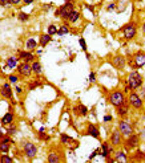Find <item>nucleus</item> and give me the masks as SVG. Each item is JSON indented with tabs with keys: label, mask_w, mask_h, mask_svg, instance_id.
<instances>
[{
	"label": "nucleus",
	"mask_w": 145,
	"mask_h": 163,
	"mask_svg": "<svg viewBox=\"0 0 145 163\" xmlns=\"http://www.w3.org/2000/svg\"><path fill=\"white\" fill-rule=\"evenodd\" d=\"M142 76L140 74L139 72H131L129 76H128V88L131 90H137L139 88L142 86Z\"/></svg>",
	"instance_id": "obj_1"
},
{
	"label": "nucleus",
	"mask_w": 145,
	"mask_h": 163,
	"mask_svg": "<svg viewBox=\"0 0 145 163\" xmlns=\"http://www.w3.org/2000/svg\"><path fill=\"white\" fill-rule=\"evenodd\" d=\"M73 11H75V4L73 3H65L63 7H60V8L56 11V16H60L61 19L67 20L68 16H69Z\"/></svg>",
	"instance_id": "obj_2"
},
{
	"label": "nucleus",
	"mask_w": 145,
	"mask_h": 163,
	"mask_svg": "<svg viewBox=\"0 0 145 163\" xmlns=\"http://www.w3.org/2000/svg\"><path fill=\"white\" fill-rule=\"evenodd\" d=\"M108 100H109V102L112 103L113 106H120L122 102H125V97H124V93L120 92V90H115V92H112L109 94V97H108Z\"/></svg>",
	"instance_id": "obj_3"
},
{
	"label": "nucleus",
	"mask_w": 145,
	"mask_h": 163,
	"mask_svg": "<svg viewBox=\"0 0 145 163\" xmlns=\"http://www.w3.org/2000/svg\"><path fill=\"white\" fill-rule=\"evenodd\" d=\"M128 102H129V105L132 106V107L134 109H142V106H144V101H142V98L140 97V94H137L134 90H132V93L129 94V100H128Z\"/></svg>",
	"instance_id": "obj_4"
},
{
	"label": "nucleus",
	"mask_w": 145,
	"mask_h": 163,
	"mask_svg": "<svg viewBox=\"0 0 145 163\" xmlns=\"http://www.w3.org/2000/svg\"><path fill=\"white\" fill-rule=\"evenodd\" d=\"M136 32H137V27L134 23H129L122 28V33H124V37L127 40H131L136 36Z\"/></svg>",
	"instance_id": "obj_5"
},
{
	"label": "nucleus",
	"mask_w": 145,
	"mask_h": 163,
	"mask_svg": "<svg viewBox=\"0 0 145 163\" xmlns=\"http://www.w3.org/2000/svg\"><path fill=\"white\" fill-rule=\"evenodd\" d=\"M119 130H120V133L122 134V137H125V138L129 137V135L133 133V127H132V125L128 122L127 119H121V121H120Z\"/></svg>",
	"instance_id": "obj_6"
},
{
	"label": "nucleus",
	"mask_w": 145,
	"mask_h": 163,
	"mask_svg": "<svg viewBox=\"0 0 145 163\" xmlns=\"http://www.w3.org/2000/svg\"><path fill=\"white\" fill-rule=\"evenodd\" d=\"M24 152H25V155L29 158V159H33V158L36 157V152H37V149H36V146L33 145V143L31 142H25L24 143Z\"/></svg>",
	"instance_id": "obj_7"
},
{
	"label": "nucleus",
	"mask_w": 145,
	"mask_h": 163,
	"mask_svg": "<svg viewBox=\"0 0 145 163\" xmlns=\"http://www.w3.org/2000/svg\"><path fill=\"white\" fill-rule=\"evenodd\" d=\"M139 143H140V137L137 134H133V133H132L129 137H127L125 147H128V149H136V147L139 146Z\"/></svg>",
	"instance_id": "obj_8"
},
{
	"label": "nucleus",
	"mask_w": 145,
	"mask_h": 163,
	"mask_svg": "<svg viewBox=\"0 0 145 163\" xmlns=\"http://www.w3.org/2000/svg\"><path fill=\"white\" fill-rule=\"evenodd\" d=\"M145 65V52H137L133 56V68H141Z\"/></svg>",
	"instance_id": "obj_9"
},
{
	"label": "nucleus",
	"mask_w": 145,
	"mask_h": 163,
	"mask_svg": "<svg viewBox=\"0 0 145 163\" xmlns=\"http://www.w3.org/2000/svg\"><path fill=\"white\" fill-rule=\"evenodd\" d=\"M110 143L113 146H120L122 143V134L120 133V130H115L112 134H110Z\"/></svg>",
	"instance_id": "obj_10"
},
{
	"label": "nucleus",
	"mask_w": 145,
	"mask_h": 163,
	"mask_svg": "<svg viewBox=\"0 0 145 163\" xmlns=\"http://www.w3.org/2000/svg\"><path fill=\"white\" fill-rule=\"evenodd\" d=\"M18 72L21 76H24V77H28V76H31V73H32V66L29 65L28 63H23V64L19 65Z\"/></svg>",
	"instance_id": "obj_11"
},
{
	"label": "nucleus",
	"mask_w": 145,
	"mask_h": 163,
	"mask_svg": "<svg viewBox=\"0 0 145 163\" xmlns=\"http://www.w3.org/2000/svg\"><path fill=\"white\" fill-rule=\"evenodd\" d=\"M128 113H129V103H127V101L122 102L120 106H117V114H119L121 118L127 117Z\"/></svg>",
	"instance_id": "obj_12"
},
{
	"label": "nucleus",
	"mask_w": 145,
	"mask_h": 163,
	"mask_svg": "<svg viewBox=\"0 0 145 163\" xmlns=\"http://www.w3.org/2000/svg\"><path fill=\"white\" fill-rule=\"evenodd\" d=\"M19 57H20L21 58V60H23L24 61V63H31V61H32V63H33V61H35V56H33V54H32L31 53V52H20V51H19Z\"/></svg>",
	"instance_id": "obj_13"
},
{
	"label": "nucleus",
	"mask_w": 145,
	"mask_h": 163,
	"mask_svg": "<svg viewBox=\"0 0 145 163\" xmlns=\"http://www.w3.org/2000/svg\"><path fill=\"white\" fill-rule=\"evenodd\" d=\"M87 134L91 135V137H93V138H96V139H99V138H100V131H99V129H97V127H96L93 123H89V125H88Z\"/></svg>",
	"instance_id": "obj_14"
},
{
	"label": "nucleus",
	"mask_w": 145,
	"mask_h": 163,
	"mask_svg": "<svg viewBox=\"0 0 145 163\" xmlns=\"http://www.w3.org/2000/svg\"><path fill=\"white\" fill-rule=\"evenodd\" d=\"M112 64H113L115 68L122 69L125 66V58L122 57V56H115V57L112 58Z\"/></svg>",
	"instance_id": "obj_15"
},
{
	"label": "nucleus",
	"mask_w": 145,
	"mask_h": 163,
	"mask_svg": "<svg viewBox=\"0 0 145 163\" xmlns=\"http://www.w3.org/2000/svg\"><path fill=\"white\" fill-rule=\"evenodd\" d=\"M0 94L3 96V97H6V98H12V89H11V86H9L8 82H6L3 86H1V89H0Z\"/></svg>",
	"instance_id": "obj_16"
},
{
	"label": "nucleus",
	"mask_w": 145,
	"mask_h": 163,
	"mask_svg": "<svg viewBox=\"0 0 145 163\" xmlns=\"http://www.w3.org/2000/svg\"><path fill=\"white\" fill-rule=\"evenodd\" d=\"M73 112L76 113L77 115H87V113H88V107L87 106H84V105H77L76 107H73Z\"/></svg>",
	"instance_id": "obj_17"
},
{
	"label": "nucleus",
	"mask_w": 145,
	"mask_h": 163,
	"mask_svg": "<svg viewBox=\"0 0 145 163\" xmlns=\"http://www.w3.org/2000/svg\"><path fill=\"white\" fill-rule=\"evenodd\" d=\"M101 150H103L101 155H103L104 158H108L110 152H113V149H112V147H109V145H108L107 142H104V143L101 145Z\"/></svg>",
	"instance_id": "obj_18"
},
{
	"label": "nucleus",
	"mask_w": 145,
	"mask_h": 163,
	"mask_svg": "<svg viewBox=\"0 0 145 163\" xmlns=\"http://www.w3.org/2000/svg\"><path fill=\"white\" fill-rule=\"evenodd\" d=\"M13 118H15L13 113H7V114H4V117L1 118V123H3V125H9V123L13 122Z\"/></svg>",
	"instance_id": "obj_19"
},
{
	"label": "nucleus",
	"mask_w": 145,
	"mask_h": 163,
	"mask_svg": "<svg viewBox=\"0 0 145 163\" xmlns=\"http://www.w3.org/2000/svg\"><path fill=\"white\" fill-rule=\"evenodd\" d=\"M32 72H33V73H36V74H41V72H43V68H41V64L39 63V61H33V63H32Z\"/></svg>",
	"instance_id": "obj_20"
},
{
	"label": "nucleus",
	"mask_w": 145,
	"mask_h": 163,
	"mask_svg": "<svg viewBox=\"0 0 145 163\" xmlns=\"http://www.w3.org/2000/svg\"><path fill=\"white\" fill-rule=\"evenodd\" d=\"M36 46H37V43L35 41V39H29V40H27L25 43V48L27 51H33V49H36Z\"/></svg>",
	"instance_id": "obj_21"
},
{
	"label": "nucleus",
	"mask_w": 145,
	"mask_h": 163,
	"mask_svg": "<svg viewBox=\"0 0 145 163\" xmlns=\"http://www.w3.org/2000/svg\"><path fill=\"white\" fill-rule=\"evenodd\" d=\"M51 39H52V36H51V34H48V33L41 34V36H40V45L41 46H45L47 44L51 41Z\"/></svg>",
	"instance_id": "obj_22"
},
{
	"label": "nucleus",
	"mask_w": 145,
	"mask_h": 163,
	"mask_svg": "<svg viewBox=\"0 0 145 163\" xmlns=\"http://www.w3.org/2000/svg\"><path fill=\"white\" fill-rule=\"evenodd\" d=\"M116 162H127L128 158H127V154L124 151H117L116 152V158H115Z\"/></svg>",
	"instance_id": "obj_23"
},
{
	"label": "nucleus",
	"mask_w": 145,
	"mask_h": 163,
	"mask_svg": "<svg viewBox=\"0 0 145 163\" xmlns=\"http://www.w3.org/2000/svg\"><path fill=\"white\" fill-rule=\"evenodd\" d=\"M60 141H61V143H64V145H71L72 142H75V141H73L72 138H71L69 135H67V134H61L60 135Z\"/></svg>",
	"instance_id": "obj_24"
},
{
	"label": "nucleus",
	"mask_w": 145,
	"mask_h": 163,
	"mask_svg": "<svg viewBox=\"0 0 145 163\" xmlns=\"http://www.w3.org/2000/svg\"><path fill=\"white\" fill-rule=\"evenodd\" d=\"M16 65H18V57H9L8 60H7V66H8L9 69L16 68Z\"/></svg>",
	"instance_id": "obj_25"
},
{
	"label": "nucleus",
	"mask_w": 145,
	"mask_h": 163,
	"mask_svg": "<svg viewBox=\"0 0 145 163\" xmlns=\"http://www.w3.org/2000/svg\"><path fill=\"white\" fill-rule=\"evenodd\" d=\"M79 17H80V13H79L77 11H73L72 13H71L69 16H68L67 20L69 21V23H76V21L79 20Z\"/></svg>",
	"instance_id": "obj_26"
},
{
	"label": "nucleus",
	"mask_w": 145,
	"mask_h": 163,
	"mask_svg": "<svg viewBox=\"0 0 145 163\" xmlns=\"http://www.w3.org/2000/svg\"><path fill=\"white\" fill-rule=\"evenodd\" d=\"M48 162L57 163V162H60V158H59V155L56 152H50V155H48Z\"/></svg>",
	"instance_id": "obj_27"
},
{
	"label": "nucleus",
	"mask_w": 145,
	"mask_h": 163,
	"mask_svg": "<svg viewBox=\"0 0 145 163\" xmlns=\"http://www.w3.org/2000/svg\"><path fill=\"white\" fill-rule=\"evenodd\" d=\"M68 32H69V29H68L67 25H61L60 28L57 29V34L59 36H63V34H67Z\"/></svg>",
	"instance_id": "obj_28"
},
{
	"label": "nucleus",
	"mask_w": 145,
	"mask_h": 163,
	"mask_svg": "<svg viewBox=\"0 0 145 163\" xmlns=\"http://www.w3.org/2000/svg\"><path fill=\"white\" fill-rule=\"evenodd\" d=\"M0 149H1V152H8L9 151V143L1 142V141H0Z\"/></svg>",
	"instance_id": "obj_29"
},
{
	"label": "nucleus",
	"mask_w": 145,
	"mask_h": 163,
	"mask_svg": "<svg viewBox=\"0 0 145 163\" xmlns=\"http://www.w3.org/2000/svg\"><path fill=\"white\" fill-rule=\"evenodd\" d=\"M7 133H8L9 135H11V134H15V133H16V126L13 125V122H12V123H9L8 129H7Z\"/></svg>",
	"instance_id": "obj_30"
},
{
	"label": "nucleus",
	"mask_w": 145,
	"mask_h": 163,
	"mask_svg": "<svg viewBox=\"0 0 145 163\" xmlns=\"http://www.w3.org/2000/svg\"><path fill=\"white\" fill-rule=\"evenodd\" d=\"M0 162L1 163H11L12 158L8 157V155H1V157H0Z\"/></svg>",
	"instance_id": "obj_31"
},
{
	"label": "nucleus",
	"mask_w": 145,
	"mask_h": 163,
	"mask_svg": "<svg viewBox=\"0 0 145 163\" xmlns=\"http://www.w3.org/2000/svg\"><path fill=\"white\" fill-rule=\"evenodd\" d=\"M55 33H57V28H56V25H50L48 27V34H51V36H52V34H55Z\"/></svg>",
	"instance_id": "obj_32"
},
{
	"label": "nucleus",
	"mask_w": 145,
	"mask_h": 163,
	"mask_svg": "<svg viewBox=\"0 0 145 163\" xmlns=\"http://www.w3.org/2000/svg\"><path fill=\"white\" fill-rule=\"evenodd\" d=\"M37 86H41V82H40V81H33L32 84H29V85H28V88H29V90H32V89L37 88Z\"/></svg>",
	"instance_id": "obj_33"
},
{
	"label": "nucleus",
	"mask_w": 145,
	"mask_h": 163,
	"mask_svg": "<svg viewBox=\"0 0 145 163\" xmlns=\"http://www.w3.org/2000/svg\"><path fill=\"white\" fill-rule=\"evenodd\" d=\"M29 19V16L27 13H24V12H20V13H19V20L20 21H27Z\"/></svg>",
	"instance_id": "obj_34"
},
{
	"label": "nucleus",
	"mask_w": 145,
	"mask_h": 163,
	"mask_svg": "<svg viewBox=\"0 0 145 163\" xmlns=\"http://www.w3.org/2000/svg\"><path fill=\"white\" fill-rule=\"evenodd\" d=\"M144 158H145V154H144V152H142V151H137L136 152V154H134V158H133V159H144Z\"/></svg>",
	"instance_id": "obj_35"
},
{
	"label": "nucleus",
	"mask_w": 145,
	"mask_h": 163,
	"mask_svg": "<svg viewBox=\"0 0 145 163\" xmlns=\"http://www.w3.org/2000/svg\"><path fill=\"white\" fill-rule=\"evenodd\" d=\"M79 43H80V46H81L83 48V51H87V43H85V40L84 39H80V40H79Z\"/></svg>",
	"instance_id": "obj_36"
},
{
	"label": "nucleus",
	"mask_w": 145,
	"mask_h": 163,
	"mask_svg": "<svg viewBox=\"0 0 145 163\" xmlns=\"http://www.w3.org/2000/svg\"><path fill=\"white\" fill-rule=\"evenodd\" d=\"M39 137H40L41 139H45V141L50 139V137H48L47 134H44V131H39Z\"/></svg>",
	"instance_id": "obj_37"
},
{
	"label": "nucleus",
	"mask_w": 145,
	"mask_h": 163,
	"mask_svg": "<svg viewBox=\"0 0 145 163\" xmlns=\"http://www.w3.org/2000/svg\"><path fill=\"white\" fill-rule=\"evenodd\" d=\"M23 0H8L9 4H13V6H18V4H20Z\"/></svg>",
	"instance_id": "obj_38"
},
{
	"label": "nucleus",
	"mask_w": 145,
	"mask_h": 163,
	"mask_svg": "<svg viewBox=\"0 0 145 163\" xmlns=\"http://www.w3.org/2000/svg\"><path fill=\"white\" fill-rule=\"evenodd\" d=\"M18 80H19V78H18V76H13V74H12V76H9V81H11V82H18Z\"/></svg>",
	"instance_id": "obj_39"
},
{
	"label": "nucleus",
	"mask_w": 145,
	"mask_h": 163,
	"mask_svg": "<svg viewBox=\"0 0 145 163\" xmlns=\"http://www.w3.org/2000/svg\"><path fill=\"white\" fill-rule=\"evenodd\" d=\"M89 81H91V82H95V81H96V74L93 73V72H91V74H89Z\"/></svg>",
	"instance_id": "obj_40"
},
{
	"label": "nucleus",
	"mask_w": 145,
	"mask_h": 163,
	"mask_svg": "<svg viewBox=\"0 0 145 163\" xmlns=\"http://www.w3.org/2000/svg\"><path fill=\"white\" fill-rule=\"evenodd\" d=\"M8 0H0V6L1 7H6V6H8Z\"/></svg>",
	"instance_id": "obj_41"
},
{
	"label": "nucleus",
	"mask_w": 145,
	"mask_h": 163,
	"mask_svg": "<svg viewBox=\"0 0 145 163\" xmlns=\"http://www.w3.org/2000/svg\"><path fill=\"white\" fill-rule=\"evenodd\" d=\"M97 152H100V150H95V151L92 152V154H91V157H89V159H93V158L96 157V155H97Z\"/></svg>",
	"instance_id": "obj_42"
},
{
	"label": "nucleus",
	"mask_w": 145,
	"mask_h": 163,
	"mask_svg": "<svg viewBox=\"0 0 145 163\" xmlns=\"http://www.w3.org/2000/svg\"><path fill=\"white\" fill-rule=\"evenodd\" d=\"M115 7H116V4H115V3H110L109 6H108V11H113Z\"/></svg>",
	"instance_id": "obj_43"
},
{
	"label": "nucleus",
	"mask_w": 145,
	"mask_h": 163,
	"mask_svg": "<svg viewBox=\"0 0 145 163\" xmlns=\"http://www.w3.org/2000/svg\"><path fill=\"white\" fill-rule=\"evenodd\" d=\"M140 97L142 98V101H145V88L141 90V94H140Z\"/></svg>",
	"instance_id": "obj_44"
},
{
	"label": "nucleus",
	"mask_w": 145,
	"mask_h": 163,
	"mask_svg": "<svg viewBox=\"0 0 145 163\" xmlns=\"http://www.w3.org/2000/svg\"><path fill=\"white\" fill-rule=\"evenodd\" d=\"M104 121H105V122H109V121H112V117H110V115H105Z\"/></svg>",
	"instance_id": "obj_45"
},
{
	"label": "nucleus",
	"mask_w": 145,
	"mask_h": 163,
	"mask_svg": "<svg viewBox=\"0 0 145 163\" xmlns=\"http://www.w3.org/2000/svg\"><path fill=\"white\" fill-rule=\"evenodd\" d=\"M16 92H18L19 94H21V93H23V89H21L20 86H16Z\"/></svg>",
	"instance_id": "obj_46"
},
{
	"label": "nucleus",
	"mask_w": 145,
	"mask_h": 163,
	"mask_svg": "<svg viewBox=\"0 0 145 163\" xmlns=\"http://www.w3.org/2000/svg\"><path fill=\"white\" fill-rule=\"evenodd\" d=\"M23 3L24 4H32L33 3V0H23Z\"/></svg>",
	"instance_id": "obj_47"
},
{
	"label": "nucleus",
	"mask_w": 145,
	"mask_h": 163,
	"mask_svg": "<svg viewBox=\"0 0 145 163\" xmlns=\"http://www.w3.org/2000/svg\"><path fill=\"white\" fill-rule=\"evenodd\" d=\"M142 33L145 34V21H144V23H142Z\"/></svg>",
	"instance_id": "obj_48"
},
{
	"label": "nucleus",
	"mask_w": 145,
	"mask_h": 163,
	"mask_svg": "<svg viewBox=\"0 0 145 163\" xmlns=\"http://www.w3.org/2000/svg\"><path fill=\"white\" fill-rule=\"evenodd\" d=\"M0 138H3V133H1V130H0Z\"/></svg>",
	"instance_id": "obj_49"
},
{
	"label": "nucleus",
	"mask_w": 145,
	"mask_h": 163,
	"mask_svg": "<svg viewBox=\"0 0 145 163\" xmlns=\"http://www.w3.org/2000/svg\"><path fill=\"white\" fill-rule=\"evenodd\" d=\"M0 152H1V149H0Z\"/></svg>",
	"instance_id": "obj_50"
}]
</instances>
